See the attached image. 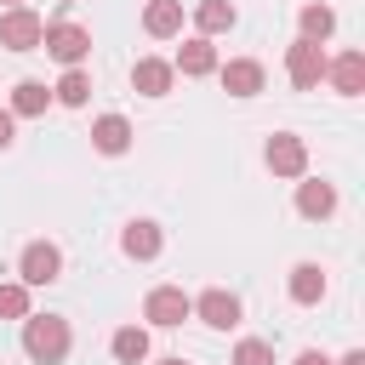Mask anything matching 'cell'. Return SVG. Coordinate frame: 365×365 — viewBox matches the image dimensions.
Listing matches in <instances>:
<instances>
[{
  "instance_id": "6da1fadb",
  "label": "cell",
  "mask_w": 365,
  "mask_h": 365,
  "mask_svg": "<svg viewBox=\"0 0 365 365\" xmlns=\"http://www.w3.org/2000/svg\"><path fill=\"white\" fill-rule=\"evenodd\" d=\"M68 348H74V331L63 314H34V308L23 314V354L34 365H63Z\"/></svg>"
},
{
  "instance_id": "7a4b0ae2",
  "label": "cell",
  "mask_w": 365,
  "mask_h": 365,
  "mask_svg": "<svg viewBox=\"0 0 365 365\" xmlns=\"http://www.w3.org/2000/svg\"><path fill=\"white\" fill-rule=\"evenodd\" d=\"M40 51L57 57L63 68H86V57H91V29H80V23H68V17H51L46 34H40Z\"/></svg>"
},
{
  "instance_id": "3957f363",
  "label": "cell",
  "mask_w": 365,
  "mask_h": 365,
  "mask_svg": "<svg viewBox=\"0 0 365 365\" xmlns=\"http://www.w3.org/2000/svg\"><path fill=\"white\" fill-rule=\"evenodd\" d=\"M143 319L160 325V331H177L182 319H194V297H188L182 285H154V291L143 297Z\"/></svg>"
},
{
  "instance_id": "277c9868",
  "label": "cell",
  "mask_w": 365,
  "mask_h": 365,
  "mask_svg": "<svg viewBox=\"0 0 365 365\" xmlns=\"http://www.w3.org/2000/svg\"><path fill=\"white\" fill-rule=\"evenodd\" d=\"M17 279L34 291V285H57L63 279V251L51 245V240H29L23 245V257H17Z\"/></svg>"
},
{
  "instance_id": "5b68a950",
  "label": "cell",
  "mask_w": 365,
  "mask_h": 365,
  "mask_svg": "<svg viewBox=\"0 0 365 365\" xmlns=\"http://www.w3.org/2000/svg\"><path fill=\"white\" fill-rule=\"evenodd\" d=\"M285 74H291V86H297V91H314V86L325 80V46L297 34V40L285 46Z\"/></svg>"
},
{
  "instance_id": "8992f818",
  "label": "cell",
  "mask_w": 365,
  "mask_h": 365,
  "mask_svg": "<svg viewBox=\"0 0 365 365\" xmlns=\"http://www.w3.org/2000/svg\"><path fill=\"white\" fill-rule=\"evenodd\" d=\"M40 34H46L40 11H29V6H6L0 11V46L6 51H40Z\"/></svg>"
},
{
  "instance_id": "52a82bcc",
  "label": "cell",
  "mask_w": 365,
  "mask_h": 365,
  "mask_svg": "<svg viewBox=\"0 0 365 365\" xmlns=\"http://www.w3.org/2000/svg\"><path fill=\"white\" fill-rule=\"evenodd\" d=\"M262 160H268L274 177H302V171H308V143H302L297 131H274L268 148H262Z\"/></svg>"
},
{
  "instance_id": "ba28073f",
  "label": "cell",
  "mask_w": 365,
  "mask_h": 365,
  "mask_svg": "<svg viewBox=\"0 0 365 365\" xmlns=\"http://www.w3.org/2000/svg\"><path fill=\"white\" fill-rule=\"evenodd\" d=\"M217 80H222L228 97H257L268 86V68L257 57H228V63H217Z\"/></svg>"
},
{
  "instance_id": "9c48e42d",
  "label": "cell",
  "mask_w": 365,
  "mask_h": 365,
  "mask_svg": "<svg viewBox=\"0 0 365 365\" xmlns=\"http://www.w3.org/2000/svg\"><path fill=\"white\" fill-rule=\"evenodd\" d=\"M194 319L211 325V331H234V325H240V297L222 291V285H211V291L194 297Z\"/></svg>"
},
{
  "instance_id": "30bf717a",
  "label": "cell",
  "mask_w": 365,
  "mask_h": 365,
  "mask_svg": "<svg viewBox=\"0 0 365 365\" xmlns=\"http://www.w3.org/2000/svg\"><path fill=\"white\" fill-rule=\"evenodd\" d=\"M120 251H125L131 262H154V257L165 251V228H160L154 217H137V222H125V234H120Z\"/></svg>"
},
{
  "instance_id": "8fae6325",
  "label": "cell",
  "mask_w": 365,
  "mask_h": 365,
  "mask_svg": "<svg viewBox=\"0 0 365 365\" xmlns=\"http://www.w3.org/2000/svg\"><path fill=\"white\" fill-rule=\"evenodd\" d=\"M297 211L308 217V222H325L331 211H336V182H325V177H297Z\"/></svg>"
},
{
  "instance_id": "7c38bea8",
  "label": "cell",
  "mask_w": 365,
  "mask_h": 365,
  "mask_svg": "<svg viewBox=\"0 0 365 365\" xmlns=\"http://www.w3.org/2000/svg\"><path fill=\"white\" fill-rule=\"evenodd\" d=\"M171 68H177V74H188V80H205V74H217V46H211L205 34H188V40L177 46Z\"/></svg>"
},
{
  "instance_id": "4fadbf2b",
  "label": "cell",
  "mask_w": 365,
  "mask_h": 365,
  "mask_svg": "<svg viewBox=\"0 0 365 365\" xmlns=\"http://www.w3.org/2000/svg\"><path fill=\"white\" fill-rule=\"evenodd\" d=\"M325 80L336 86V97H359V91H365V51L325 57Z\"/></svg>"
},
{
  "instance_id": "5bb4252c",
  "label": "cell",
  "mask_w": 365,
  "mask_h": 365,
  "mask_svg": "<svg viewBox=\"0 0 365 365\" xmlns=\"http://www.w3.org/2000/svg\"><path fill=\"white\" fill-rule=\"evenodd\" d=\"M171 80H177V68L165 57H137L131 63V91H143V97H165Z\"/></svg>"
},
{
  "instance_id": "9a60e30c",
  "label": "cell",
  "mask_w": 365,
  "mask_h": 365,
  "mask_svg": "<svg viewBox=\"0 0 365 365\" xmlns=\"http://www.w3.org/2000/svg\"><path fill=\"white\" fill-rule=\"evenodd\" d=\"M91 148L97 154H125L131 148V120L125 114H97L91 120Z\"/></svg>"
},
{
  "instance_id": "2e32d148",
  "label": "cell",
  "mask_w": 365,
  "mask_h": 365,
  "mask_svg": "<svg viewBox=\"0 0 365 365\" xmlns=\"http://www.w3.org/2000/svg\"><path fill=\"white\" fill-rule=\"evenodd\" d=\"M291 302H297V308L325 302V268H319V262H297V268H291Z\"/></svg>"
},
{
  "instance_id": "e0dca14e",
  "label": "cell",
  "mask_w": 365,
  "mask_h": 365,
  "mask_svg": "<svg viewBox=\"0 0 365 365\" xmlns=\"http://www.w3.org/2000/svg\"><path fill=\"white\" fill-rule=\"evenodd\" d=\"M143 29H148L154 40L182 34V0H148V6H143Z\"/></svg>"
},
{
  "instance_id": "ac0fdd59",
  "label": "cell",
  "mask_w": 365,
  "mask_h": 365,
  "mask_svg": "<svg viewBox=\"0 0 365 365\" xmlns=\"http://www.w3.org/2000/svg\"><path fill=\"white\" fill-rule=\"evenodd\" d=\"M46 103H51V86H46V80H17V86H11V114H17V120L46 114Z\"/></svg>"
},
{
  "instance_id": "d6986e66",
  "label": "cell",
  "mask_w": 365,
  "mask_h": 365,
  "mask_svg": "<svg viewBox=\"0 0 365 365\" xmlns=\"http://www.w3.org/2000/svg\"><path fill=\"white\" fill-rule=\"evenodd\" d=\"M108 354H114L120 365H143V359H148V331H143V325H120V331L108 336Z\"/></svg>"
},
{
  "instance_id": "ffe728a7",
  "label": "cell",
  "mask_w": 365,
  "mask_h": 365,
  "mask_svg": "<svg viewBox=\"0 0 365 365\" xmlns=\"http://www.w3.org/2000/svg\"><path fill=\"white\" fill-rule=\"evenodd\" d=\"M234 17H240V11H234L228 0H200V6H194V29H200L205 40L222 34V29H234Z\"/></svg>"
},
{
  "instance_id": "44dd1931",
  "label": "cell",
  "mask_w": 365,
  "mask_h": 365,
  "mask_svg": "<svg viewBox=\"0 0 365 365\" xmlns=\"http://www.w3.org/2000/svg\"><path fill=\"white\" fill-rule=\"evenodd\" d=\"M297 23H302V40H319V46L336 34V11H331V6H319V0H308V6L297 11Z\"/></svg>"
},
{
  "instance_id": "7402d4cb",
  "label": "cell",
  "mask_w": 365,
  "mask_h": 365,
  "mask_svg": "<svg viewBox=\"0 0 365 365\" xmlns=\"http://www.w3.org/2000/svg\"><path fill=\"white\" fill-rule=\"evenodd\" d=\"M51 97H57L63 108H86V97H91V74H86V68H63V80L51 86Z\"/></svg>"
},
{
  "instance_id": "603a6c76",
  "label": "cell",
  "mask_w": 365,
  "mask_h": 365,
  "mask_svg": "<svg viewBox=\"0 0 365 365\" xmlns=\"http://www.w3.org/2000/svg\"><path fill=\"white\" fill-rule=\"evenodd\" d=\"M29 308H34V302H29V285H23V279H6V285H0V319H23Z\"/></svg>"
},
{
  "instance_id": "cb8c5ba5",
  "label": "cell",
  "mask_w": 365,
  "mask_h": 365,
  "mask_svg": "<svg viewBox=\"0 0 365 365\" xmlns=\"http://www.w3.org/2000/svg\"><path fill=\"white\" fill-rule=\"evenodd\" d=\"M228 365H274V342L245 336V342H234V359H228Z\"/></svg>"
},
{
  "instance_id": "d4e9b609",
  "label": "cell",
  "mask_w": 365,
  "mask_h": 365,
  "mask_svg": "<svg viewBox=\"0 0 365 365\" xmlns=\"http://www.w3.org/2000/svg\"><path fill=\"white\" fill-rule=\"evenodd\" d=\"M11 143H17V114H11V108H0V154H6Z\"/></svg>"
},
{
  "instance_id": "484cf974",
  "label": "cell",
  "mask_w": 365,
  "mask_h": 365,
  "mask_svg": "<svg viewBox=\"0 0 365 365\" xmlns=\"http://www.w3.org/2000/svg\"><path fill=\"white\" fill-rule=\"evenodd\" d=\"M291 365H336V359H331V354H319V348H302Z\"/></svg>"
},
{
  "instance_id": "4316f807",
  "label": "cell",
  "mask_w": 365,
  "mask_h": 365,
  "mask_svg": "<svg viewBox=\"0 0 365 365\" xmlns=\"http://www.w3.org/2000/svg\"><path fill=\"white\" fill-rule=\"evenodd\" d=\"M336 365H365V354H359V348H348V354H342Z\"/></svg>"
},
{
  "instance_id": "83f0119b",
  "label": "cell",
  "mask_w": 365,
  "mask_h": 365,
  "mask_svg": "<svg viewBox=\"0 0 365 365\" xmlns=\"http://www.w3.org/2000/svg\"><path fill=\"white\" fill-rule=\"evenodd\" d=\"M154 365H188V359H177V354H171V359H154Z\"/></svg>"
},
{
  "instance_id": "f1b7e54d",
  "label": "cell",
  "mask_w": 365,
  "mask_h": 365,
  "mask_svg": "<svg viewBox=\"0 0 365 365\" xmlns=\"http://www.w3.org/2000/svg\"><path fill=\"white\" fill-rule=\"evenodd\" d=\"M57 6H80V0H57Z\"/></svg>"
},
{
  "instance_id": "f546056e",
  "label": "cell",
  "mask_w": 365,
  "mask_h": 365,
  "mask_svg": "<svg viewBox=\"0 0 365 365\" xmlns=\"http://www.w3.org/2000/svg\"><path fill=\"white\" fill-rule=\"evenodd\" d=\"M6 6H23V0H6Z\"/></svg>"
}]
</instances>
